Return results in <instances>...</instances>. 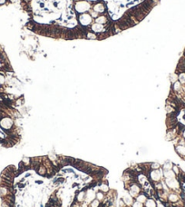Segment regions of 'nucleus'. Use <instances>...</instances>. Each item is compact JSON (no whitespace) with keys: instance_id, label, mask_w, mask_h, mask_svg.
Masks as SVG:
<instances>
[{"instance_id":"39448f33","label":"nucleus","mask_w":185,"mask_h":207,"mask_svg":"<svg viewBox=\"0 0 185 207\" xmlns=\"http://www.w3.org/2000/svg\"><path fill=\"white\" fill-rule=\"evenodd\" d=\"M79 22L83 25H87L92 22V16L88 14H83L79 17Z\"/></svg>"},{"instance_id":"1a4fd4ad","label":"nucleus","mask_w":185,"mask_h":207,"mask_svg":"<svg viewBox=\"0 0 185 207\" xmlns=\"http://www.w3.org/2000/svg\"><path fill=\"white\" fill-rule=\"evenodd\" d=\"M25 169L26 168H29L31 166V163H32V157H29V156H24L22 158V161L20 163Z\"/></svg>"},{"instance_id":"0eeeda50","label":"nucleus","mask_w":185,"mask_h":207,"mask_svg":"<svg viewBox=\"0 0 185 207\" xmlns=\"http://www.w3.org/2000/svg\"><path fill=\"white\" fill-rule=\"evenodd\" d=\"M35 171L37 172V174H39L40 176H43V177H46V174H47V170H46V167L41 163L36 168H35Z\"/></svg>"},{"instance_id":"ddd939ff","label":"nucleus","mask_w":185,"mask_h":207,"mask_svg":"<svg viewBox=\"0 0 185 207\" xmlns=\"http://www.w3.org/2000/svg\"><path fill=\"white\" fill-rule=\"evenodd\" d=\"M92 30L93 32H97V33L98 32H102V31H103V26H102V25L96 23V24H93L92 25Z\"/></svg>"},{"instance_id":"dca6fc26","label":"nucleus","mask_w":185,"mask_h":207,"mask_svg":"<svg viewBox=\"0 0 185 207\" xmlns=\"http://www.w3.org/2000/svg\"><path fill=\"white\" fill-rule=\"evenodd\" d=\"M89 206H90V207H100V206H101V202L95 198L94 200H92V201L89 203Z\"/></svg>"},{"instance_id":"9d476101","label":"nucleus","mask_w":185,"mask_h":207,"mask_svg":"<svg viewBox=\"0 0 185 207\" xmlns=\"http://www.w3.org/2000/svg\"><path fill=\"white\" fill-rule=\"evenodd\" d=\"M99 185V190L102 192H104L105 194H107L110 192V187L108 185V183L106 182H102L100 183H98Z\"/></svg>"},{"instance_id":"2eb2a0df","label":"nucleus","mask_w":185,"mask_h":207,"mask_svg":"<svg viewBox=\"0 0 185 207\" xmlns=\"http://www.w3.org/2000/svg\"><path fill=\"white\" fill-rule=\"evenodd\" d=\"M93 10L96 13H102L104 11V6L102 4H97L96 5L93 6Z\"/></svg>"},{"instance_id":"f3484780","label":"nucleus","mask_w":185,"mask_h":207,"mask_svg":"<svg viewBox=\"0 0 185 207\" xmlns=\"http://www.w3.org/2000/svg\"><path fill=\"white\" fill-rule=\"evenodd\" d=\"M172 163H170V162H166V163H164L162 165H161V168L163 169V170H170V169H171L172 168Z\"/></svg>"},{"instance_id":"412c9836","label":"nucleus","mask_w":185,"mask_h":207,"mask_svg":"<svg viewBox=\"0 0 185 207\" xmlns=\"http://www.w3.org/2000/svg\"><path fill=\"white\" fill-rule=\"evenodd\" d=\"M91 1H95V0H91Z\"/></svg>"},{"instance_id":"f8f14e48","label":"nucleus","mask_w":185,"mask_h":207,"mask_svg":"<svg viewBox=\"0 0 185 207\" xmlns=\"http://www.w3.org/2000/svg\"><path fill=\"white\" fill-rule=\"evenodd\" d=\"M96 199L99 200L101 202H104V200L106 199V194L99 190V191L96 192Z\"/></svg>"},{"instance_id":"f03ea898","label":"nucleus","mask_w":185,"mask_h":207,"mask_svg":"<svg viewBox=\"0 0 185 207\" xmlns=\"http://www.w3.org/2000/svg\"><path fill=\"white\" fill-rule=\"evenodd\" d=\"M126 189H127V192L134 199L141 191H142V188L141 186L134 180V181H131V182H129L128 184H126Z\"/></svg>"},{"instance_id":"9b49d317","label":"nucleus","mask_w":185,"mask_h":207,"mask_svg":"<svg viewBox=\"0 0 185 207\" xmlns=\"http://www.w3.org/2000/svg\"><path fill=\"white\" fill-rule=\"evenodd\" d=\"M144 207H157V202L155 201V199L153 197H148V199L146 200V202L143 203Z\"/></svg>"},{"instance_id":"f257e3e1","label":"nucleus","mask_w":185,"mask_h":207,"mask_svg":"<svg viewBox=\"0 0 185 207\" xmlns=\"http://www.w3.org/2000/svg\"><path fill=\"white\" fill-rule=\"evenodd\" d=\"M147 176L149 181L151 183L160 182L161 180L163 179V169L161 167L158 170H148L147 171Z\"/></svg>"},{"instance_id":"aec40b11","label":"nucleus","mask_w":185,"mask_h":207,"mask_svg":"<svg viewBox=\"0 0 185 207\" xmlns=\"http://www.w3.org/2000/svg\"><path fill=\"white\" fill-rule=\"evenodd\" d=\"M34 182L37 184H43V181H34Z\"/></svg>"},{"instance_id":"423d86ee","label":"nucleus","mask_w":185,"mask_h":207,"mask_svg":"<svg viewBox=\"0 0 185 207\" xmlns=\"http://www.w3.org/2000/svg\"><path fill=\"white\" fill-rule=\"evenodd\" d=\"M84 199H85V188H83V189L80 190L78 192H76L74 200L77 202L82 203L83 202H84Z\"/></svg>"},{"instance_id":"7ed1b4c3","label":"nucleus","mask_w":185,"mask_h":207,"mask_svg":"<svg viewBox=\"0 0 185 207\" xmlns=\"http://www.w3.org/2000/svg\"><path fill=\"white\" fill-rule=\"evenodd\" d=\"M45 207H62L60 202H58L57 195H56L55 193H54V194L50 197L49 201H48V202H46V204H45Z\"/></svg>"},{"instance_id":"a211bd4d","label":"nucleus","mask_w":185,"mask_h":207,"mask_svg":"<svg viewBox=\"0 0 185 207\" xmlns=\"http://www.w3.org/2000/svg\"><path fill=\"white\" fill-rule=\"evenodd\" d=\"M106 22H107V19H106V17H105L104 15L98 16L97 19H96V23L101 24V25H102V24H104V23H106Z\"/></svg>"},{"instance_id":"4468645a","label":"nucleus","mask_w":185,"mask_h":207,"mask_svg":"<svg viewBox=\"0 0 185 207\" xmlns=\"http://www.w3.org/2000/svg\"><path fill=\"white\" fill-rule=\"evenodd\" d=\"M161 167V165L159 163H157V162H153V163H151L149 164V169L150 170H158Z\"/></svg>"},{"instance_id":"6ab92c4d","label":"nucleus","mask_w":185,"mask_h":207,"mask_svg":"<svg viewBox=\"0 0 185 207\" xmlns=\"http://www.w3.org/2000/svg\"><path fill=\"white\" fill-rule=\"evenodd\" d=\"M144 205H143V203H141V202H138V201H133V202H132V204L131 205V207H143Z\"/></svg>"},{"instance_id":"20e7f679","label":"nucleus","mask_w":185,"mask_h":207,"mask_svg":"<svg viewBox=\"0 0 185 207\" xmlns=\"http://www.w3.org/2000/svg\"><path fill=\"white\" fill-rule=\"evenodd\" d=\"M89 7H90L89 4H88L87 2H84V1L79 2V3L76 5V6H75L76 11H77L78 13H83V12H85L86 10H88Z\"/></svg>"},{"instance_id":"6e6552de","label":"nucleus","mask_w":185,"mask_h":207,"mask_svg":"<svg viewBox=\"0 0 185 207\" xmlns=\"http://www.w3.org/2000/svg\"><path fill=\"white\" fill-rule=\"evenodd\" d=\"M148 197H149V195H148L145 192L141 191V192L134 198V200H135V201H138V202H141V203H144V202H146V200L148 199Z\"/></svg>"}]
</instances>
